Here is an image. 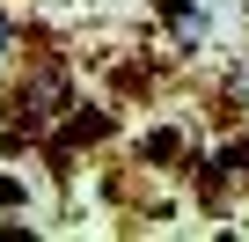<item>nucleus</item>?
<instances>
[{
	"mask_svg": "<svg viewBox=\"0 0 249 242\" xmlns=\"http://www.w3.org/2000/svg\"><path fill=\"white\" fill-rule=\"evenodd\" d=\"M161 22L176 30V44H183V52H198V44L213 37V15H205V8H191V0H169V8H161Z\"/></svg>",
	"mask_w": 249,
	"mask_h": 242,
	"instance_id": "obj_2",
	"label": "nucleus"
},
{
	"mask_svg": "<svg viewBox=\"0 0 249 242\" xmlns=\"http://www.w3.org/2000/svg\"><path fill=\"white\" fill-rule=\"evenodd\" d=\"M176 154H183V132H169V125L140 140V162H147V169H176Z\"/></svg>",
	"mask_w": 249,
	"mask_h": 242,
	"instance_id": "obj_3",
	"label": "nucleus"
},
{
	"mask_svg": "<svg viewBox=\"0 0 249 242\" xmlns=\"http://www.w3.org/2000/svg\"><path fill=\"white\" fill-rule=\"evenodd\" d=\"M0 205H22V184H8V176H0Z\"/></svg>",
	"mask_w": 249,
	"mask_h": 242,
	"instance_id": "obj_5",
	"label": "nucleus"
},
{
	"mask_svg": "<svg viewBox=\"0 0 249 242\" xmlns=\"http://www.w3.org/2000/svg\"><path fill=\"white\" fill-rule=\"evenodd\" d=\"M66 110H73V74H66L59 59H37V66L15 74V88H8V125H15V140L52 132Z\"/></svg>",
	"mask_w": 249,
	"mask_h": 242,
	"instance_id": "obj_1",
	"label": "nucleus"
},
{
	"mask_svg": "<svg viewBox=\"0 0 249 242\" xmlns=\"http://www.w3.org/2000/svg\"><path fill=\"white\" fill-rule=\"evenodd\" d=\"M15 37H22V30H15V15H8V8H0V59H8V52H15Z\"/></svg>",
	"mask_w": 249,
	"mask_h": 242,
	"instance_id": "obj_4",
	"label": "nucleus"
}]
</instances>
